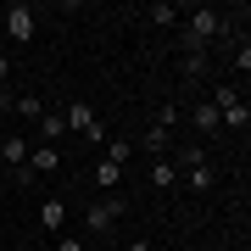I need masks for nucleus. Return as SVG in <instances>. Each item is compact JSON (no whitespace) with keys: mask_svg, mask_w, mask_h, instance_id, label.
Returning a JSON list of instances; mask_svg holds the SVG:
<instances>
[{"mask_svg":"<svg viewBox=\"0 0 251 251\" xmlns=\"http://www.w3.org/2000/svg\"><path fill=\"white\" fill-rule=\"evenodd\" d=\"M218 34H229V11H218V6H184V23H179L184 56H190V50H206Z\"/></svg>","mask_w":251,"mask_h":251,"instance_id":"nucleus-1","label":"nucleus"},{"mask_svg":"<svg viewBox=\"0 0 251 251\" xmlns=\"http://www.w3.org/2000/svg\"><path fill=\"white\" fill-rule=\"evenodd\" d=\"M0 28H6V34H0V45H28V39L39 34V11L28 6V0H17V6L0 11Z\"/></svg>","mask_w":251,"mask_h":251,"instance_id":"nucleus-2","label":"nucleus"},{"mask_svg":"<svg viewBox=\"0 0 251 251\" xmlns=\"http://www.w3.org/2000/svg\"><path fill=\"white\" fill-rule=\"evenodd\" d=\"M62 117H67V128H73V134H84L90 145H106V128H100V117H95V106H90V100H73Z\"/></svg>","mask_w":251,"mask_h":251,"instance_id":"nucleus-3","label":"nucleus"},{"mask_svg":"<svg viewBox=\"0 0 251 251\" xmlns=\"http://www.w3.org/2000/svg\"><path fill=\"white\" fill-rule=\"evenodd\" d=\"M117 218H123V201H117V196H106V201H90V206H84V234L95 240V234H106V229L117 224Z\"/></svg>","mask_w":251,"mask_h":251,"instance_id":"nucleus-4","label":"nucleus"},{"mask_svg":"<svg viewBox=\"0 0 251 251\" xmlns=\"http://www.w3.org/2000/svg\"><path fill=\"white\" fill-rule=\"evenodd\" d=\"M179 179L196 190V196H212V190H218V168L201 156V162H190V168H179Z\"/></svg>","mask_w":251,"mask_h":251,"instance_id":"nucleus-5","label":"nucleus"},{"mask_svg":"<svg viewBox=\"0 0 251 251\" xmlns=\"http://www.w3.org/2000/svg\"><path fill=\"white\" fill-rule=\"evenodd\" d=\"M190 128H196V140H212L218 128H224V123H218V106H212V100H196V106H190Z\"/></svg>","mask_w":251,"mask_h":251,"instance_id":"nucleus-6","label":"nucleus"},{"mask_svg":"<svg viewBox=\"0 0 251 251\" xmlns=\"http://www.w3.org/2000/svg\"><path fill=\"white\" fill-rule=\"evenodd\" d=\"M134 151H145V156H168L173 151V134H168V128H162V123H145V134H140V145H134Z\"/></svg>","mask_w":251,"mask_h":251,"instance_id":"nucleus-7","label":"nucleus"},{"mask_svg":"<svg viewBox=\"0 0 251 251\" xmlns=\"http://www.w3.org/2000/svg\"><path fill=\"white\" fill-rule=\"evenodd\" d=\"M39 229H45V234H62L67 229V201L62 196H45V201H39Z\"/></svg>","mask_w":251,"mask_h":251,"instance_id":"nucleus-8","label":"nucleus"},{"mask_svg":"<svg viewBox=\"0 0 251 251\" xmlns=\"http://www.w3.org/2000/svg\"><path fill=\"white\" fill-rule=\"evenodd\" d=\"M34 128H39V134H34V145H62V134H67V117L45 106V117H39Z\"/></svg>","mask_w":251,"mask_h":251,"instance_id":"nucleus-9","label":"nucleus"},{"mask_svg":"<svg viewBox=\"0 0 251 251\" xmlns=\"http://www.w3.org/2000/svg\"><path fill=\"white\" fill-rule=\"evenodd\" d=\"M145 17H151L156 28H179L184 23V6H179V0H156V6H145Z\"/></svg>","mask_w":251,"mask_h":251,"instance_id":"nucleus-10","label":"nucleus"},{"mask_svg":"<svg viewBox=\"0 0 251 251\" xmlns=\"http://www.w3.org/2000/svg\"><path fill=\"white\" fill-rule=\"evenodd\" d=\"M28 168L45 179V173H56V168H62V151H56V145H34V151H28Z\"/></svg>","mask_w":251,"mask_h":251,"instance_id":"nucleus-11","label":"nucleus"},{"mask_svg":"<svg viewBox=\"0 0 251 251\" xmlns=\"http://www.w3.org/2000/svg\"><path fill=\"white\" fill-rule=\"evenodd\" d=\"M95 184H100V196H117V190H123V168L100 156V162H95Z\"/></svg>","mask_w":251,"mask_h":251,"instance_id":"nucleus-12","label":"nucleus"},{"mask_svg":"<svg viewBox=\"0 0 251 251\" xmlns=\"http://www.w3.org/2000/svg\"><path fill=\"white\" fill-rule=\"evenodd\" d=\"M151 184H156V190H173V184H179V168H173V156H156V162H151Z\"/></svg>","mask_w":251,"mask_h":251,"instance_id":"nucleus-13","label":"nucleus"},{"mask_svg":"<svg viewBox=\"0 0 251 251\" xmlns=\"http://www.w3.org/2000/svg\"><path fill=\"white\" fill-rule=\"evenodd\" d=\"M11 112H17L23 123H39V117H45V100H39V95H17V100H11Z\"/></svg>","mask_w":251,"mask_h":251,"instance_id":"nucleus-14","label":"nucleus"},{"mask_svg":"<svg viewBox=\"0 0 251 251\" xmlns=\"http://www.w3.org/2000/svg\"><path fill=\"white\" fill-rule=\"evenodd\" d=\"M218 123H224V128H234V134H246V128H251V106H246V100H240V106H229V112H218Z\"/></svg>","mask_w":251,"mask_h":251,"instance_id":"nucleus-15","label":"nucleus"},{"mask_svg":"<svg viewBox=\"0 0 251 251\" xmlns=\"http://www.w3.org/2000/svg\"><path fill=\"white\" fill-rule=\"evenodd\" d=\"M156 123H162V128L173 134V128L184 123V106H179V100H162V106H156Z\"/></svg>","mask_w":251,"mask_h":251,"instance_id":"nucleus-16","label":"nucleus"},{"mask_svg":"<svg viewBox=\"0 0 251 251\" xmlns=\"http://www.w3.org/2000/svg\"><path fill=\"white\" fill-rule=\"evenodd\" d=\"M240 100H246V95L234 90V84H212V106H218V112H229V106H240Z\"/></svg>","mask_w":251,"mask_h":251,"instance_id":"nucleus-17","label":"nucleus"},{"mask_svg":"<svg viewBox=\"0 0 251 251\" xmlns=\"http://www.w3.org/2000/svg\"><path fill=\"white\" fill-rule=\"evenodd\" d=\"M128 156H134V145H128V140H106V162H117V168H128Z\"/></svg>","mask_w":251,"mask_h":251,"instance_id":"nucleus-18","label":"nucleus"},{"mask_svg":"<svg viewBox=\"0 0 251 251\" xmlns=\"http://www.w3.org/2000/svg\"><path fill=\"white\" fill-rule=\"evenodd\" d=\"M234 73H240V78L251 73V39H240V45H234Z\"/></svg>","mask_w":251,"mask_h":251,"instance_id":"nucleus-19","label":"nucleus"},{"mask_svg":"<svg viewBox=\"0 0 251 251\" xmlns=\"http://www.w3.org/2000/svg\"><path fill=\"white\" fill-rule=\"evenodd\" d=\"M11 184H23V190H34V184H39V173L28 168V162H23V168H11Z\"/></svg>","mask_w":251,"mask_h":251,"instance_id":"nucleus-20","label":"nucleus"},{"mask_svg":"<svg viewBox=\"0 0 251 251\" xmlns=\"http://www.w3.org/2000/svg\"><path fill=\"white\" fill-rule=\"evenodd\" d=\"M6 117H11V90H0V134H6Z\"/></svg>","mask_w":251,"mask_h":251,"instance_id":"nucleus-21","label":"nucleus"},{"mask_svg":"<svg viewBox=\"0 0 251 251\" xmlns=\"http://www.w3.org/2000/svg\"><path fill=\"white\" fill-rule=\"evenodd\" d=\"M56 251H90L84 240H73V234H62V240H56Z\"/></svg>","mask_w":251,"mask_h":251,"instance_id":"nucleus-22","label":"nucleus"},{"mask_svg":"<svg viewBox=\"0 0 251 251\" xmlns=\"http://www.w3.org/2000/svg\"><path fill=\"white\" fill-rule=\"evenodd\" d=\"M6 78H11V56H6V45H0V90H6Z\"/></svg>","mask_w":251,"mask_h":251,"instance_id":"nucleus-23","label":"nucleus"},{"mask_svg":"<svg viewBox=\"0 0 251 251\" xmlns=\"http://www.w3.org/2000/svg\"><path fill=\"white\" fill-rule=\"evenodd\" d=\"M128 251H156V246H151V240H134V246H128Z\"/></svg>","mask_w":251,"mask_h":251,"instance_id":"nucleus-24","label":"nucleus"},{"mask_svg":"<svg viewBox=\"0 0 251 251\" xmlns=\"http://www.w3.org/2000/svg\"><path fill=\"white\" fill-rule=\"evenodd\" d=\"M11 251H34V246H11Z\"/></svg>","mask_w":251,"mask_h":251,"instance_id":"nucleus-25","label":"nucleus"},{"mask_svg":"<svg viewBox=\"0 0 251 251\" xmlns=\"http://www.w3.org/2000/svg\"><path fill=\"white\" fill-rule=\"evenodd\" d=\"M0 34H6V28H0Z\"/></svg>","mask_w":251,"mask_h":251,"instance_id":"nucleus-26","label":"nucleus"}]
</instances>
